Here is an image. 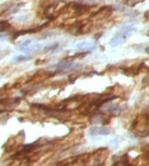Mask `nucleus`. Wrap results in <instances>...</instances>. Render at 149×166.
I'll use <instances>...</instances> for the list:
<instances>
[{
  "label": "nucleus",
  "instance_id": "nucleus-1",
  "mask_svg": "<svg viewBox=\"0 0 149 166\" xmlns=\"http://www.w3.org/2000/svg\"><path fill=\"white\" fill-rule=\"evenodd\" d=\"M131 130L134 131V133L136 136H149V116H139L134 123H133V127Z\"/></svg>",
  "mask_w": 149,
  "mask_h": 166
},
{
  "label": "nucleus",
  "instance_id": "nucleus-2",
  "mask_svg": "<svg viewBox=\"0 0 149 166\" xmlns=\"http://www.w3.org/2000/svg\"><path fill=\"white\" fill-rule=\"evenodd\" d=\"M77 51H80V52H90V51H95V45L93 43H89V42H80L75 46Z\"/></svg>",
  "mask_w": 149,
  "mask_h": 166
},
{
  "label": "nucleus",
  "instance_id": "nucleus-3",
  "mask_svg": "<svg viewBox=\"0 0 149 166\" xmlns=\"http://www.w3.org/2000/svg\"><path fill=\"white\" fill-rule=\"evenodd\" d=\"M127 38L126 36H124V34H121V33H119L117 32V34L114 37L112 40H111V42H110V45L112 46V47H116V46H120L121 43H124L125 42V40Z\"/></svg>",
  "mask_w": 149,
  "mask_h": 166
},
{
  "label": "nucleus",
  "instance_id": "nucleus-4",
  "mask_svg": "<svg viewBox=\"0 0 149 166\" xmlns=\"http://www.w3.org/2000/svg\"><path fill=\"white\" fill-rule=\"evenodd\" d=\"M89 133L92 136H98V135L105 136V135H110V130H107V128H105V127H93V128H90Z\"/></svg>",
  "mask_w": 149,
  "mask_h": 166
},
{
  "label": "nucleus",
  "instance_id": "nucleus-5",
  "mask_svg": "<svg viewBox=\"0 0 149 166\" xmlns=\"http://www.w3.org/2000/svg\"><path fill=\"white\" fill-rule=\"evenodd\" d=\"M134 32H135V28L131 27V26H126V27H124V28H121V29L119 31V33H121V34H124V36H126V37H129L130 34H133Z\"/></svg>",
  "mask_w": 149,
  "mask_h": 166
},
{
  "label": "nucleus",
  "instance_id": "nucleus-6",
  "mask_svg": "<svg viewBox=\"0 0 149 166\" xmlns=\"http://www.w3.org/2000/svg\"><path fill=\"white\" fill-rule=\"evenodd\" d=\"M28 60H31L29 56H17V57L13 59V62L18 64V62H24V61H28Z\"/></svg>",
  "mask_w": 149,
  "mask_h": 166
},
{
  "label": "nucleus",
  "instance_id": "nucleus-7",
  "mask_svg": "<svg viewBox=\"0 0 149 166\" xmlns=\"http://www.w3.org/2000/svg\"><path fill=\"white\" fill-rule=\"evenodd\" d=\"M10 28V24L7 21H0V32H5Z\"/></svg>",
  "mask_w": 149,
  "mask_h": 166
},
{
  "label": "nucleus",
  "instance_id": "nucleus-8",
  "mask_svg": "<svg viewBox=\"0 0 149 166\" xmlns=\"http://www.w3.org/2000/svg\"><path fill=\"white\" fill-rule=\"evenodd\" d=\"M144 0H126L125 2V4L127 5V7H135L136 4H140V3H143Z\"/></svg>",
  "mask_w": 149,
  "mask_h": 166
},
{
  "label": "nucleus",
  "instance_id": "nucleus-9",
  "mask_svg": "<svg viewBox=\"0 0 149 166\" xmlns=\"http://www.w3.org/2000/svg\"><path fill=\"white\" fill-rule=\"evenodd\" d=\"M58 43H52V45H47V46H45V48L42 50V51H45V52H47V51H54V50H56L58 48Z\"/></svg>",
  "mask_w": 149,
  "mask_h": 166
},
{
  "label": "nucleus",
  "instance_id": "nucleus-10",
  "mask_svg": "<svg viewBox=\"0 0 149 166\" xmlns=\"http://www.w3.org/2000/svg\"><path fill=\"white\" fill-rule=\"evenodd\" d=\"M145 17H146L148 19H149V12H146V13H145Z\"/></svg>",
  "mask_w": 149,
  "mask_h": 166
},
{
  "label": "nucleus",
  "instance_id": "nucleus-11",
  "mask_svg": "<svg viewBox=\"0 0 149 166\" xmlns=\"http://www.w3.org/2000/svg\"><path fill=\"white\" fill-rule=\"evenodd\" d=\"M145 52H146V53L149 55V47H146V48H145Z\"/></svg>",
  "mask_w": 149,
  "mask_h": 166
}]
</instances>
